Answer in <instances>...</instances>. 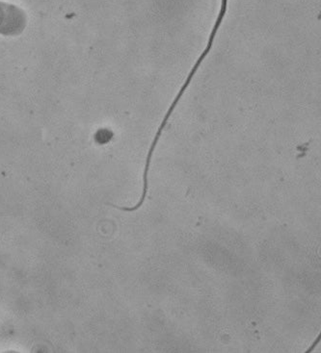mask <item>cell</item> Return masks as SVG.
Wrapping results in <instances>:
<instances>
[{
    "label": "cell",
    "mask_w": 321,
    "mask_h": 353,
    "mask_svg": "<svg viewBox=\"0 0 321 353\" xmlns=\"http://www.w3.org/2000/svg\"><path fill=\"white\" fill-rule=\"evenodd\" d=\"M320 336H318V339H317V340H315V343H313V345H312V347H311V349H310V350H309L307 352H312V350H313V349H315V347H317V345H318V343H320Z\"/></svg>",
    "instance_id": "1"
}]
</instances>
